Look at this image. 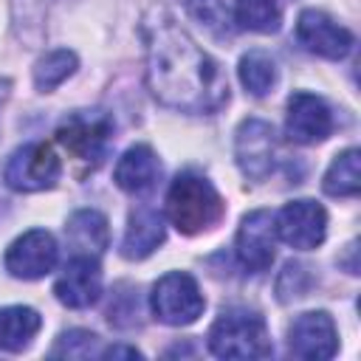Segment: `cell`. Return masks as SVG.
<instances>
[{
    "label": "cell",
    "mask_w": 361,
    "mask_h": 361,
    "mask_svg": "<svg viewBox=\"0 0 361 361\" xmlns=\"http://www.w3.org/2000/svg\"><path fill=\"white\" fill-rule=\"evenodd\" d=\"M149 93L180 113H217L228 102L223 68L161 6L141 20Z\"/></svg>",
    "instance_id": "6da1fadb"
},
{
    "label": "cell",
    "mask_w": 361,
    "mask_h": 361,
    "mask_svg": "<svg viewBox=\"0 0 361 361\" xmlns=\"http://www.w3.org/2000/svg\"><path fill=\"white\" fill-rule=\"evenodd\" d=\"M226 214L220 192L203 175L183 172L166 192V217L180 234H200L214 228Z\"/></svg>",
    "instance_id": "7a4b0ae2"
},
{
    "label": "cell",
    "mask_w": 361,
    "mask_h": 361,
    "mask_svg": "<svg viewBox=\"0 0 361 361\" xmlns=\"http://www.w3.org/2000/svg\"><path fill=\"white\" fill-rule=\"evenodd\" d=\"M209 350L217 358H265L274 353L268 324L259 313L231 307L209 330Z\"/></svg>",
    "instance_id": "3957f363"
},
{
    "label": "cell",
    "mask_w": 361,
    "mask_h": 361,
    "mask_svg": "<svg viewBox=\"0 0 361 361\" xmlns=\"http://www.w3.org/2000/svg\"><path fill=\"white\" fill-rule=\"evenodd\" d=\"M113 138V118L104 110H76L56 127V141L85 166H99Z\"/></svg>",
    "instance_id": "277c9868"
},
{
    "label": "cell",
    "mask_w": 361,
    "mask_h": 361,
    "mask_svg": "<svg viewBox=\"0 0 361 361\" xmlns=\"http://www.w3.org/2000/svg\"><path fill=\"white\" fill-rule=\"evenodd\" d=\"M149 307L158 322L183 327V324H192L200 319L206 299H203L195 276H189L183 271H169L152 285Z\"/></svg>",
    "instance_id": "5b68a950"
},
{
    "label": "cell",
    "mask_w": 361,
    "mask_h": 361,
    "mask_svg": "<svg viewBox=\"0 0 361 361\" xmlns=\"http://www.w3.org/2000/svg\"><path fill=\"white\" fill-rule=\"evenodd\" d=\"M279 141L276 130L265 118H245L234 133V158L245 178L265 180L276 169Z\"/></svg>",
    "instance_id": "8992f818"
},
{
    "label": "cell",
    "mask_w": 361,
    "mask_h": 361,
    "mask_svg": "<svg viewBox=\"0 0 361 361\" xmlns=\"http://www.w3.org/2000/svg\"><path fill=\"white\" fill-rule=\"evenodd\" d=\"M59 175H62V164H59L56 152L42 141L14 149V155L8 158L6 169H3V178L14 192L51 189V186H56Z\"/></svg>",
    "instance_id": "52a82bcc"
},
{
    "label": "cell",
    "mask_w": 361,
    "mask_h": 361,
    "mask_svg": "<svg viewBox=\"0 0 361 361\" xmlns=\"http://www.w3.org/2000/svg\"><path fill=\"white\" fill-rule=\"evenodd\" d=\"M234 251L240 265L251 274H262L271 268L276 254V226L268 209H254L240 220Z\"/></svg>",
    "instance_id": "ba28073f"
},
{
    "label": "cell",
    "mask_w": 361,
    "mask_h": 361,
    "mask_svg": "<svg viewBox=\"0 0 361 361\" xmlns=\"http://www.w3.org/2000/svg\"><path fill=\"white\" fill-rule=\"evenodd\" d=\"M274 226H276V237L282 243H288L290 248H299V251H310L324 243L327 212L316 200H293L279 209V214L274 217Z\"/></svg>",
    "instance_id": "9c48e42d"
},
{
    "label": "cell",
    "mask_w": 361,
    "mask_h": 361,
    "mask_svg": "<svg viewBox=\"0 0 361 361\" xmlns=\"http://www.w3.org/2000/svg\"><path fill=\"white\" fill-rule=\"evenodd\" d=\"M56 259H59L56 240L45 228H31L8 245L6 271L17 279H39L54 271Z\"/></svg>",
    "instance_id": "30bf717a"
},
{
    "label": "cell",
    "mask_w": 361,
    "mask_h": 361,
    "mask_svg": "<svg viewBox=\"0 0 361 361\" xmlns=\"http://www.w3.org/2000/svg\"><path fill=\"white\" fill-rule=\"evenodd\" d=\"M296 39L310 54H319L324 59H344L355 45V37L344 25H338L333 17H327L324 11H316V8H305L299 14Z\"/></svg>",
    "instance_id": "8fae6325"
},
{
    "label": "cell",
    "mask_w": 361,
    "mask_h": 361,
    "mask_svg": "<svg viewBox=\"0 0 361 361\" xmlns=\"http://www.w3.org/2000/svg\"><path fill=\"white\" fill-rule=\"evenodd\" d=\"M285 133L293 144H319L333 133V113L316 93L299 90L288 99Z\"/></svg>",
    "instance_id": "7c38bea8"
},
{
    "label": "cell",
    "mask_w": 361,
    "mask_h": 361,
    "mask_svg": "<svg viewBox=\"0 0 361 361\" xmlns=\"http://www.w3.org/2000/svg\"><path fill=\"white\" fill-rule=\"evenodd\" d=\"M288 350L299 358H333L338 350V330L324 310H310L293 319L288 327Z\"/></svg>",
    "instance_id": "4fadbf2b"
},
{
    "label": "cell",
    "mask_w": 361,
    "mask_h": 361,
    "mask_svg": "<svg viewBox=\"0 0 361 361\" xmlns=\"http://www.w3.org/2000/svg\"><path fill=\"white\" fill-rule=\"evenodd\" d=\"M54 293L62 305L68 307H90L99 296H102V268H99V257H87V254H73L56 285Z\"/></svg>",
    "instance_id": "5bb4252c"
},
{
    "label": "cell",
    "mask_w": 361,
    "mask_h": 361,
    "mask_svg": "<svg viewBox=\"0 0 361 361\" xmlns=\"http://www.w3.org/2000/svg\"><path fill=\"white\" fill-rule=\"evenodd\" d=\"M113 178H116L118 189H124L130 195H147L161 178V161L152 152V147L135 144L118 158Z\"/></svg>",
    "instance_id": "9a60e30c"
},
{
    "label": "cell",
    "mask_w": 361,
    "mask_h": 361,
    "mask_svg": "<svg viewBox=\"0 0 361 361\" xmlns=\"http://www.w3.org/2000/svg\"><path fill=\"white\" fill-rule=\"evenodd\" d=\"M164 237H166L164 217L155 209L141 206L130 214L127 234H124V243H121V254L127 259H144L164 243Z\"/></svg>",
    "instance_id": "2e32d148"
},
{
    "label": "cell",
    "mask_w": 361,
    "mask_h": 361,
    "mask_svg": "<svg viewBox=\"0 0 361 361\" xmlns=\"http://www.w3.org/2000/svg\"><path fill=\"white\" fill-rule=\"evenodd\" d=\"M65 237H68L73 254L99 257L110 243L107 217L96 209H79V212L71 214V220L65 226Z\"/></svg>",
    "instance_id": "e0dca14e"
},
{
    "label": "cell",
    "mask_w": 361,
    "mask_h": 361,
    "mask_svg": "<svg viewBox=\"0 0 361 361\" xmlns=\"http://www.w3.org/2000/svg\"><path fill=\"white\" fill-rule=\"evenodd\" d=\"M39 324H42V319L34 307H25V305L0 307V350L20 353L23 347L31 344Z\"/></svg>",
    "instance_id": "ac0fdd59"
},
{
    "label": "cell",
    "mask_w": 361,
    "mask_h": 361,
    "mask_svg": "<svg viewBox=\"0 0 361 361\" xmlns=\"http://www.w3.org/2000/svg\"><path fill=\"white\" fill-rule=\"evenodd\" d=\"M240 82L243 87L251 93V96H268L279 79V71H276V62L268 51L262 48H251L248 54L240 56Z\"/></svg>",
    "instance_id": "d6986e66"
},
{
    "label": "cell",
    "mask_w": 361,
    "mask_h": 361,
    "mask_svg": "<svg viewBox=\"0 0 361 361\" xmlns=\"http://www.w3.org/2000/svg\"><path fill=\"white\" fill-rule=\"evenodd\" d=\"M358 149L350 147L344 149L341 155H336V161L330 164V169L324 172V192L333 195V197H355L358 189H361V175H358Z\"/></svg>",
    "instance_id": "ffe728a7"
},
{
    "label": "cell",
    "mask_w": 361,
    "mask_h": 361,
    "mask_svg": "<svg viewBox=\"0 0 361 361\" xmlns=\"http://www.w3.org/2000/svg\"><path fill=\"white\" fill-rule=\"evenodd\" d=\"M76 65H79V59H76V54L68 51V48H56V51L42 54V56L37 59V65H34V87H37L39 93L56 90V87L76 71Z\"/></svg>",
    "instance_id": "44dd1931"
},
{
    "label": "cell",
    "mask_w": 361,
    "mask_h": 361,
    "mask_svg": "<svg viewBox=\"0 0 361 361\" xmlns=\"http://www.w3.org/2000/svg\"><path fill=\"white\" fill-rule=\"evenodd\" d=\"M234 23L245 31L274 34L282 23L276 0H234Z\"/></svg>",
    "instance_id": "7402d4cb"
},
{
    "label": "cell",
    "mask_w": 361,
    "mask_h": 361,
    "mask_svg": "<svg viewBox=\"0 0 361 361\" xmlns=\"http://www.w3.org/2000/svg\"><path fill=\"white\" fill-rule=\"evenodd\" d=\"M141 299H138V288L135 285H127V282H121V285H116V290H113V302H110V307H107V319H110V324H116V327H135L141 319Z\"/></svg>",
    "instance_id": "603a6c76"
},
{
    "label": "cell",
    "mask_w": 361,
    "mask_h": 361,
    "mask_svg": "<svg viewBox=\"0 0 361 361\" xmlns=\"http://www.w3.org/2000/svg\"><path fill=\"white\" fill-rule=\"evenodd\" d=\"M186 11L217 37L231 34V17L223 0H186Z\"/></svg>",
    "instance_id": "cb8c5ba5"
},
{
    "label": "cell",
    "mask_w": 361,
    "mask_h": 361,
    "mask_svg": "<svg viewBox=\"0 0 361 361\" xmlns=\"http://www.w3.org/2000/svg\"><path fill=\"white\" fill-rule=\"evenodd\" d=\"M96 353H99V336L90 330H68L51 347V355H68V358H90Z\"/></svg>",
    "instance_id": "d4e9b609"
},
{
    "label": "cell",
    "mask_w": 361,
    "mask_h": 361,
    "mask_svg": "<svg viewBox=\"0 0 361 361\" xmlns=\"http://www.w3.org/2000/svg\"><path fill=\"white\" fill-rule=\"evenodd\" d=\"M307 285H310V274H307V268H305L302 262H288V265L282 268L279 279H276V293H279L282 302H290V299L305 296Z\"/></svg>",
    "instance_id": "484cf974"
},
{
    "label": "cell",
    "mask_w": 361,
    "mask_h": 361,
    "mask_svg": "<svg viewBox=\"0 0 361 361\" xmlns=\"http://www.w3.org/2000/svg\"><path fill=\"white\" fill-rule=\"evenodd\" d=\"M99 355H104V358H116V355H124V358H138L141 353H138L135 347H124V344H116V347H107V350H102Z\"/></svg>",
    "instance_id": "4316f807"
},
{
    "label": "cell",
    "mask_w": 361,
    "mask_h": 361,
    "mask_svg": "<svg viewBox=\"0 0 361 361\" xmlns=\"http://www.w3.org/2000/svg\"><path fill=\"white\" fill-rule=\"evenodd\" d=\"M183 3H186V0H183Z\"/></svg>",
    "instance_id": "83f0119b"
}]
</instances>
